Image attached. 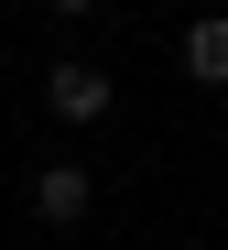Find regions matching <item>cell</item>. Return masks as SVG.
I'll return each mask as SVG.
<instances>
[{"label": "cell", "mask_w": 228, "mask_h": 250, "mask_svg": "<svg viewBox=\"0 0 228 250\" xmlns=\"http://www.w3.org/2000/svg\"><path fill=\"white\" fill-rule=\"evenodd\" d=\"M109 109H120V76H109V65H87V55H55V65H43V120L98 131Z\"/></svg>", "instance_id": "cell-1"}, {"label": "cell", "mask_w": 228, "mask_h": 250, "mask_svg": "<svg viewBox=\"0 0 228 250\" xmlns=\"http://www.w3.org/2000/svg\"><path fill=\"white\" fill-rule=\"evenodd\" d=\"M22 207L43 229H87V207H98V174H87V163H43V174L22 185Z\"/></svg>", "instance_id": "cell-2"}, {"label": "cell", "mask_w": 228, "mask_h": 250, "mask_svg": "<svg viewBox=\"0 0 228 250\" xmlns=\"http://www.w3.org/2000/svg\"><path fill=\"white\" fill-rule=\"evenodd\" d=\"M174 65H185V87H228V11H185L174 22Z\"/></svg>", "instance_id": "cell-3"}, {"label": "cell", "mask_w": 228, "mask_h": 250, "mask_svg": "<svg viewBox=\"0 0 228 250\" xmlns=\"http://www.w3.org/2000/svg\"><path fill=\"white\" fill-rule=\"evenodd\" d=\"M43 11H55V22H87V11H98V0H43Z\"/></svg>", "instance_id": "cell-4"}]
</instances>
